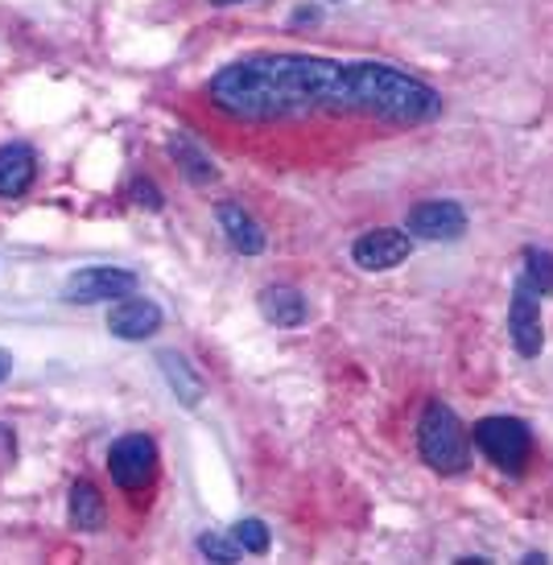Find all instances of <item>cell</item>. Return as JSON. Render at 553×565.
I'll return each mask as SVG.
<instances>
[{
    "mask_svg": "<svg viewBox=\"0 0 553 565\" xmlns=\"http://www.w3.org/2000/svg\"><path fill=\"white\" fill-rule=\"evenodd\" d=\"M211 9H232V4H248V0H206Z\"/></svg>",
    "mask_w": 553,
    "mask_h": 565,
    "instance_id": "603a6c76",
    "label": "cell"
},
{
    "mask_svg": "<svg viewBox=\"0 0 553 565\" xmlns=\"http://www.w3.org/2000/svg\"><path fill=\"white\" fill-rule=\"evenodd\" d=\"M521 260H524V281L538 289V298H553V252L529 244L521 252Z\"/></svg>",
    "mask_w": 553,
    "mask_h": 565,
    "instance_id": "2e32d148",
    "label": "cell"
},
{
    "mask_svg": "<svg viewBox=\"0 0 553 565\" xmlns=\"http://www.w3.org/2000/svg\"><path fill=\"white\" fill-rule=\"evenodd\" d=\"M161 322H166L161 306L153 298H141V294L111 301V310H108L111 339H125V343H145V339H153V334L161 330Z\"/></svg>",
    "mask_w": 553,
    "mask_h": 565,
    "instance_id": "9c48e42d",
    "label": "cell"
},
{
    "mask_svg": "<svg viewBox=\"0 0 553 565\" xmlns=\"http://www.w3.org/2000/svg\"><path fill=\"white\" fill-rule=\"evenodd\" d=\"M66 524L75 533H104L108 529V500L99 495L92 479H75L66 495Z\"/></svg>",
    "mask_w": 553,
    "mask_h": 565,
    "instance_id": "30bf717a",
    "label": "cell"
},
{
    "mask_svg": "<svg viewBox=\"0 0 553 565\" xmlns=\"http://www.w3.org/2000/svg\"><path fill=\"white\" fill-rule=\"evenodd\" d=\"M256 306H260L265 322H273V327H281V330L306 327V318H310V301H306V294L294 289V285H265Z\"/></svg>",
    "mask_w": 553,
    "mask_h": 565,
    "instance_id": "4fadbf2b",
    "label": "cell"
},
{
    "mask_svg": "<svg viewBox=\"0 0 553 565\" xmlns=\"http://www.w3.org/2000/svg\"><path fill=\"white\" fill-rule=\"evenodd\" d=\"M166 153L182 166V173H187L194 186H211V182L220 178V166L211 161V153H203V145L194 141L190 132H174V137L166 141Z\"/></svg>",
    "mask_w": 553,
    "mask_h": 565,
    "instance_id": "5bb4252c",
    "label": "cell"
},
{
    "mask_svg": "<svg viewBox=\"0 0 553 565\" xmlns=\"http://www.w3.org/2000/svg\"><path fill=\"white\" fill-rule=\"evenodd\" d=\"M471 441L479 446V455L488 458L496 471L504 475H524L529 458H533V429L521 417H508V413H491L479 417L471 429Z\"/></svg>",
    "mask_w": 553,
    "mask_h": 565,
    "instance_id": "3957f363",
    "label": "cell"
},
{
    "mask_svg": "<svg viewBox=\"0 0 553 565\" xmlns=\"http://www.w3.org/2000/svg\"><path fill=\"white\" fill-rule=\"evenodd\" d=\"M508 339L517 347V355L524 360H538L541 347H545V327H541V301L538 289L524 281H517L512 301H508Z\"/></svg>",
    "mask_w": 553,
    "mask_h": 565,
    "instance_id": "52a82bcc",
    "label": "cell"
},
{
    "mask_svg": "<svg viewBox=\"0 0 553 565\" xmlns=\"http://www.w3.org/2000/svg\"><path fill=\"white\" fill-rule=\"evenodd\" d=\"M141 289V277L132 273V268H120V265H92V268H79V273H71L63 285V298L71 306H99V301H120V298H132Z\"/></svg>",
    "mask_w": 553,
    "mask_h": 565,
    "instance_id": "5b68a950",
    "label": "cell"
},
{
    "mask_svg": "<svg viewBox=\"0 0 553 565\" xmlns=\"http://www.w3.org/2000/svg\"><path fill=\"white\" fill-rule=\"evenodd\" d=\"M158 367H161V376H166V384H170V393H174L187 408H194L199 401H203V380L194 376V367H190L178 351H161Z\"/></svg>",
    "mask_w": 553,
    "mask_h": 565,
    "instance_id": "9a60e30c",
    "label": "cell"
},
{
    "mask_svg": "<svg viewBox=\"0 0 553 565\" xmlns=\"http://www.w3.org/2000/svg\"><path fill=\"white\" fill-rule=\"evenodd\" d=\"M199 553H203L206 562H223V565H236L240 557H244V550H240L232 536H220V533H203L199 541Z\"/></svg>",
    "mask_w": 553,
    "mask_h": 565,
    "instance_id": "ac0fdd59",
    "label": "cell"
},
{
    "mask_svg": "<svg viewBox=\"0 0 553 565\" xmlns=\"http://www.w3.org/2000/svg\"><path fill=\"white\" fill-rule=\"evenodd\" d=\"M13 351H4V347H0V384H4V380L13 376Z\"/></svg>",
    "mask_w": 553,
    "mask_h": 565,
    "instance_id": "44dd1931",
    "label": "cell"
},
{
    "mask_svg": "<svg viewBox=\"0 0 553 565\" xmlns=\"http://www.w3.org/2000/svg\"><path fill=\"white\" fill-rule=\"evenodd\" d=\"M13 455H17V434L9 429V425H0V458L9 462Z\"/></svg>",
    "mask_w": 553,
    "mask_h": 565,
    "instance_id": "ffe728a7",
    "label": "cell"
},
{
    "mask_svg": "<svg viewBox=\"0 0 553 565\" xmlns=\"http://www.w3.org/2000/svg\"><path fill=\"white\" fill-rule=\"evenodd\" d=\"M206 104L244 125L364 116L380 125L417 128L443 116V92L396 63L327 58L301 50H265L220 66L206 79Z\"/></svg>",
    "mask_w": 553,
    "mask_h": 565,
    "instance_id": "6da1fadb",
    "label": "cell"
},
{
    "mask_svg": "<svg viewBox=\"0 0 553 565\" xmlns=\"http://www.w3.org/2000/svg\"><path fill=\"white\" fill-rule=\"evenodd\" d=\"M417 455L438 475H462L471 467V429L438 396L426 401L422 417H417Z\"/></svg>",
    "mask_w": 553,
    "mask_h": 565,
    "instance_id": "7a4b0ae2",
    "label": "cell"
},
{
    "mask_svg": "<svg viewBox=\"0 0 553 565\" xmlns=\"http://www.w3.org/2000/svg\"><path fill=\"white\" fill-rule=\"evenodd\" d=\"M158 441L153 434H125V438H116L108 446V458H104V467H108L111 483L120 487L125 495H141L153 487L158 479Z\"/></svg>",
    "mask_w": 553,
    "mask_h": 565,
    "instance_id": "277c9868",
    "label": "cell"
},
{
    "mask_svg": "<svg viewBox=\"0 0 553 565\" xmlns=\"http://www.w3.org/2000/svg\"><path fill=\"white\" fill-rule=\"evenodd\" d=\"M232 541H236L244 553H253V557H265V553L273 550V533L260 516L236 520V524H232Z\"/></svg>",
    "mask_w": 553,
    "mask_h": 565,
    "instance_id": "e0dca14e",
    "label": "cell"
},
{
    "mask_svg": "<svg viewBox=\"0 0 553 565\" xmlns=\"http://www.w3.org/2000/svg\"><path fill=\"white\" fill-rule=\"evenodd\" d=\"M467 211L455 199H426V203L410 206L405 215V232L413 239H429V244H455L467 236Z\"/></svg>",
    "mask_w": 553,
    "mask_h": 565,
    "instance_id": "8992f818",
    "label": "cell"
},
{
    "mask_svg": "<svg viewBox=\"0 0 553 565\" xmlns=\"http://www.w3.org/2000/svg\"><path fill=\"white\" fill-rule=\"evenodd\" d=\"M128 199L137 206H145V211H161L166 206V199H161V190L149 182V178H132L128 182Z\"/></svg>",
    "mask_w": 553,
    "mask_h": 565,
    "instance_id": "d6986e66",
    "label": "cell"
},
{
    "mask_svg": "<svg viewBox=\"0 0 553 565\" xmlns=\"http://www.w3.org/2000/svg\"><path fill=\"white\" fill-rule=\"evenodd\" d=\"M413 236L401 227H372L364 236L351 244V260L364 268V273H393L410 260Z\"/></svg>",
    "mask_w": 553,
    "mask_h": 565,
    "instance_id": "ba28073f",
    "label": "cell"
},
{
    "mask_svg": "<svg viewBox=\"0 0 553 565\" xmlns=\"http://www.w3.org/2000/svg\"><path fill=\"white\" fill-rule=\"evenodd\" d=\"M38 178V149L25 141L0 145V199H21Z\"/></svg>",
    "mask_w": 553,
    "mask_h": 565,
    "instance_id": "7c38bea8",
    "label": "cell"
},
{
    "mask_svg": "<svg viewBox=\"0 0 553 565\" xmlns=\"http://www.w3.org/2000/svg\"><path fill=\"white\" fill-rule=\"evenodd\" d=\"M318 17H322V13H318L315 4H306V9H298V13H294V21H298V25H306V21H318Z\"/></svg>",
    "mask_w": 553,
    "mask_h": 565,
    "instance_id": "7402d4cb",
    "label": "cell"
},
{
    "mask_svg": "<svg viewBox=\"0 0 553 565\" xmlns=\"http://www.w3.org/2000/svg\"><path fill=\"white\" fill-rule=\"evenodd\" d=\"M215 220H220L223 239H227L240 256H260V252L269 248L265 227H260V223H256L240 203H220V206H215Z\"/></svg>",
    "mask_w": 553,
    "mask_h": 565,
    "instance_id": "8fae6325",
    "label": "cell"
}]
</instances>
